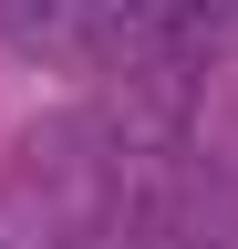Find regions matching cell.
Segmentation results:
<instances>
[{"label":"cell","instance_id":"cell-2","mask_svg":"<svg viewBox=\"0 0 238 249\" xmlns=\"http://www.w3.org/2000/svg\"><path fill=\"white\" fill-rule=\"evenodd\" d=\"M104 11L114 0H0V42L32 52V62H94Z\"/></svg>","mask_w":238,"mask_h":249},{"label":"cell","instance_id":"cell-1","mask_svg":"<svg viewBox=\"0 0 238 249\" xmlns=\"http://www.w3.org/2000/svg\"><path fill=\"white\" fill-rule=\"evenodd\" d=\"M228 31H238V0H125V11H104L94 62H114L135 83H187Z\"/></svg>","mask_w":238,"mask_h":249}]
</instances>
